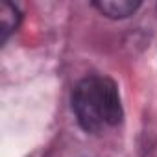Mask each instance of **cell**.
I'll list each match as a JSON object with an SVG mask.
<instances>
[{
    "label": "cell",
    "mask_w": 157,
    "mask_h": 157,
    "mask_svg": "<svg viewBox=\"0 0 157 157\" xmlns=\"http://www.w3.org/2000/svg\"><path fill=\"white\" fill-rule=\"evenodd\" d=\"M19 22H21V11L17 10V6L10 2L0 4V43L2 44L19 28Z\"/></svg>",
    "instance_id": "3"
},
{
    "label": "cell",
    "mask_w": 157,
    "mask_h": 157,
    "mask_svg": "<svg viewBox=\"0 0 157 157\" xmlns=\"http://www.w3.org/2000/svg\"><path fill=\"white\" fill-rule=\"evenodd\" d=\"M72 109L87 133H102L105 128L118 126L124 117L117 83L102 76L85 78L76 85Z\"/></svg>",
    "instance_id": "1"
},
{
    "label": "cell",
    "mask_w": 157,
    "mask_h": 157,
    "mask_svg": "<svg viewBox=\"0 0 157 157\" xmlns=\"http://www.w3.org/2000/svg\"><path fill=\"white\" fill-rule=\"evenodd\" d=\"M139 6L140 4L133 2V0H102V2H94V8L111 19H126L133 15L139 10Z\"/></svg>",
    "instance_id": "2"
}]
</instances>
